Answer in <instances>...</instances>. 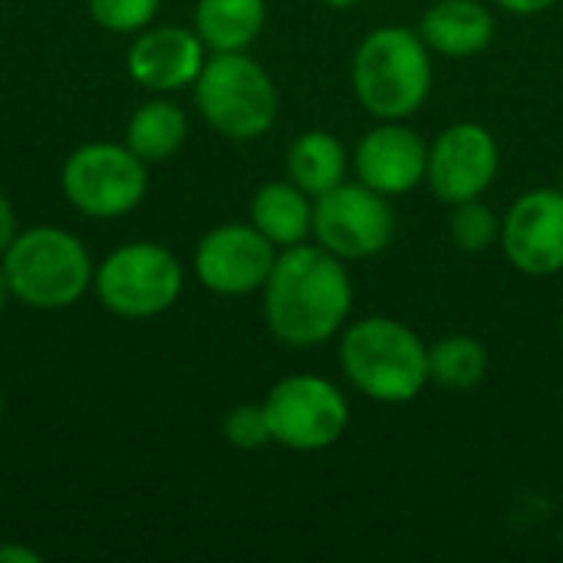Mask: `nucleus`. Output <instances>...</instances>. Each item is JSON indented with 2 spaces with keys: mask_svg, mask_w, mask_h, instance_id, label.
<instances>
[{
  "mask_svg": "<svg viewBox=\"0 0 563 563\" xmlns=\"http://www.w3.org/2000/svg\"><path fill=\"white\" fill-rule=\"evenodd\" d=\"M10 300H13V294H10V284H7V274H3V267H0V313L10 307Z\"/></svg>",
  "mask_w": 563,
  "mask_h": 563,
  "instance_id": "27",
  "label": "nucleus"
},
{
  "mask_svg": "<svg viewBox=\"0 0 563 563\" xmlns=\"http://www.w3.org/2000/svg\"><path fill=\"white\" fill-rule=\"evenodd\" d=\"M350 79L360 106L379 119L416 115L432 92V49L409 26L369 30L350 63Z\"/></svg>",
  "mask_w": 563,
  "mask_h": 563,
  "instance_id": "3",
  "label": "nucleus"
},
{
  "mask_svg": "<svg viewBox=\"0 0 563 563\" xmlns=\"http://www.w3.org/2000/svg\"><path fill=\"white\" fill-rule=\"evenodd\" d=\"M59 188L86 218H125L148 191V165L125 142H86L63 162Z\"/></svg>",
  "mask_w": 563,
  "mask_h": 563,
  "instance_id": "7",
  "label": "nucleus"
},
{
  "mask_svg": "<svg viewBox=\"0 0 563 563\" xmlns=\"http://www.w3.org/2000/svg\"><path fill=\"white\" fill-rule=\"evenodd\" d=\"M20 231H16V214H13V205L7 201V195L0 191V257L7 254V247L13 244V238H16Z\"/></svg>",
  "mask_w": 563,
  "mask_h": 563,
  "instance_id": "24",
  "label": "nucleus"
},
{
  "mask_svg": "<svg viewBox=\"0 0 563 563\" xmlns=\"http://www.w3.org/2000/svg\"><path fill=\"white\" fill-rule=\"evenodd\" d=\"M558 188H561V191H563V168H561V185H558Z\"/></svg>",
  "mask_w": 563,
  "mask_h": 563,
  "instance_id": "30",
  "label": "nucleus"
},
{
  "mask_svg": "<svg viewBox=\"0 0 563 563\" xmlns=\"http://www.w3.org/2000/svg\"><path fill=\"white\" fill-rule=\"evenodd\" d=\"M356 181L386 198L416 191L426 181L429 142L406 125V119H379L353 152Z\"/></svg>",
  "mask_w": 563,
  "mask_h": 563,
  "instance_id": "13",
  "label": "nucleus"
},
{
  "mask_svg": "<svg viewBox=\"0 0 563 563\" xmlns=\"http://www.w3.org/2000/svg\"><path fill=\"white\" fill-rule=\"evenodd\" d=\"M449 238L459 251L465 254H482L495 244H501V218L482 201H462L452 205V218H449Z\"/></svg>",
  "mask_w": 563,
  "mask_h": 563,
  "instance_id": "21",
  "label": "nucleus"
},
{
  "mask_svg": "<svg viewBox=\"0 0 563 563\" xmlns=\"http://www.w3.org/2000/svg\"><path fill=\"white\" fill-rule=\"evenodd\" d=\"M561 340H563V317H561Z\"/></svg>",
  "mask_w": 563,
  "mask_h": 563,
  "instance_id": "31",
  "label": "nucleus"
},
{
  "mask_svg": "<svg viewBox=\"0 0 563 563\" xmlns=\"http://www.w3.org/2000/svg\"><path fill=\"white\" fill-rule=\"evenodd\" d=\"M271 439L290 452H323L350 429V402L336 383L317 373H294L264 396Z\"/></svg>",
  "mask_w": 563,
  "mask_h": 563,
  "instance_id": "8",
  "label": "nucleus"
},
{
  "mask_svg": "<svg viewBox=\"0 0 563 563\" xmlns=\"http://www.w3.org/2000/svg\"><path fill=\"white\" fill-rule=\"evenodd\" d=\"M419 36L432 53L465 59L495 40V13L482 0H435L419 20Z\"/></svg>",
  "mask_w": 563,
  "mask_h": 563,
  "instance_id": "15",
  "label": "nucleus"
},
{
  "mask_svg": "<svg viewBox=\"0 0 563 563\" xmlns=\"http://www.w3.org/2000/svg\"><path fill=\"white\" fill-rule=\"evenodd\" d=\"M340 369L373 402H412L429 386V346L393 317H363L340 333Z\"/></svg>",
  "mask_w": 563,
  "mask_h": 563,
  "instance_id": "2",
  "label": "nucleus"
},
{
  "mask_svg": "<svg viewBox=\"0 0 563 563\" xmlns=\"http://www.w3.org/2000/svg\"><path fill=\"white\" fill-rule=\"evenodd\" d=\"M92 290L109 313L125 320H152L178 303L185 271L165 244L132 241L102 257Z\"/></svg>",
  "mask_w": 563,
  "mask_h": 563,
  "instance_id": "6",
  "label": "nucleus"
},
{
  "mask_svg": "<svg viewBox=\"0 0 563 563\" xmlns=\"http://www.w3.org/2000/svg\"><path fill=\"white\" fill-rule=\"evenodd\" d=\"M162 0H86L89 16L109 33H139L152 26Z\"/></svg>",
  "mask_w": 563,
  "mask_h": 563,
  "instance_id": "22",
  "label": "nucleus"
},
{
  "mask_svg": "<svg viewBox=\"0 0 563 563\" xmlns=\"http://www.w3.org/2000/svg\"><path fill=\"white\" fill-rule=\"evenodd\" d=\"M0 419H3V393H0Z\"/></svg>",
  "mask_w": 563,
  "mask_h": 563,
  "instance_id": "29",
  "label": "nucleus"
},
{
  "mask_svg": "<svg viewBox=\"0 0 563 563\" xmlns=\"http://www.w3.org/2000/svg\"><path fill=\"white\" fill-rule=\"evenodd\" d=\"M396 238V211L363 181H343L313 198V241L340 261H369Z\"/></svg>",
  "mask_w": 563,
  "mask_h": 563,
  "instance_id": "9",
  "label": "nucleus"
},
{
  "mask_svg": "<svg viewBox=\"0 0 563 563\" xmlns=\"http://www.w3.org/2000/svg\"><path fill=\"white\" fill-rule=\"evenodd\" d=\"M267 23V0H198L195 33L211 53L247 49Z\"/></svg>",
  "mask_w": 563,
  "mask_h": 563,
  "instance_id": "17",
  "label": "nucleus"
},
{
  "mask_svg": "<svg viewBox=\"0 0 563 563\" xmlns=\"http://www.w3.org/2000/svg\"><path fill=\"white\" fill-rule=\"evenodd\" d=\"M205 59H208V46L201 43L195 26L165 23L135 33L125 56V69L142 89L155 96H168L195 86L198 73L205 69Z\"/></svg>",
  "mask_w": 563,
  "mask_h": 563,
  "instance_id": "14",
  "label": "nucleus"
},
{
  "mask_svg": "<svg viewBox=\"0 0 563 563\" xmlns=\"http://www.w3.org/2000/svg\"><path fill=\"white\" fill-rule=\"evenodd\" d=\"M188 139V115L178 102L165 99V96H152L148 102H142L125 125V145L145 162H165L172 158Z\"/></svg>",
  "mask_w": 563,
  "mask_h": 563,
  "instance_id": "19",
  "label": "nucleus"
},
{
  "mask_svg": "<svg viewBox=\"0 0 563 563\" xmlns=\"http://www.w3.org/2000/svg\"><path fill=\"white\" fill-rule=\"evenodd\" d=\"M277 247L247 221H231L211 228L195 247V277L205 290L218 297L261 294L267 274L277 261Z\"/></svg>",
  "mask_w": 563,
  "mask_h": 563,
  "instance_id": "10",
  "label": "nucleus"
},
{
  "mask_svg": "<svg viewBox=\"0 0 563 563\" xmlns=\"http://www.w3.org/2000/svg\"><path fill=\"white\" fill-rule=\"evenodd\" d=\"M501 251L528 277L563 271V191H525L501 218Z\"/></svg>",
  "mask_w": 563,
  "mask_h": 563,
  "instance_id": "12",
  "label": "nucleus"
},
{
  "mask_svg": "<svg viewBox=\"0 0 563 563\" xmlns=\"http://www.w3.org/2000/svg\"><path fill=\"white\" fill-rule=\"evenodd\" d=\"M191 89L198 115L218 135L234 142H251L271 132L280 109L271 73L247 56V49L211 53Z\"/></svg>",
  "mask_w": 563,
  "mask_h": 563,
  "instance_id": "5",
  "label": "nucleus"
},
{
  "mask_svg": "<svg viewBox=\"0 0 563 563\" xmlns=\"http://www.w3.org/2000/svg\"><path fill=\"white\" fill-rule=\"evenodd\" d=\"M501 10H508L511 16H538V13H544V10H551L554 3H561V0H495Z\"/></svg>",
  "mask_w": 563,
  "mask_h": 563,
  "instance_id": "25",
  "label": "nucleus"
},
{
  "mask_svg": "<svg viewBox=\"0 0 563 563\" xmlns=\"http://www.w3.org/2000/svg\"><path fill=\"white\" fill-rule=\"evenodd\" d=\"M251 224L277 247L303 244L313 234V198L287 181H267L251 198Z\"/></svg>",
  "mask_w": 563,
  "mask_h": 563,
  "instance_id": "16",
  "label": "nucleus"
},
{
  "mask_svg": "<svg viewBox=\"0 0 563 563\" xmlns=\"http://www.w3.org/2000/svg\"><path fill=\"white\" fill-rule=\"evenodd\" d=\"M488 373V350L468 333L442 336L429 346V383L449 393L475 389Z\"/></svg>",
  "mask_w": 563,
  "mask_h": 563,
  "instance_id": "20",
  "label": "nucleus"
},
{
  "mask_svg": "<svg viewBox=\"0 0 563 563\" xmlns=\"http://www.w3.org/2000/svg\"><path fill=\"white\" fill-rule=\"evenodd\" d=\"M501 165L495 135L478 122H455L429 145L426 185L442 205H462L482 198Z\"/></svg>",
  "mask_w": 563,
  "mask_h": 563,
  "instance_id": "11",
  "label": "nucleus"
},
{
  "mask_svg": "<svg viewBox=\"0 0 563 563\" xmlns=\"http://www.w3.org/2000/svg\"><path fill=\"white\" fill-rule=\"evenodd\" d=\"M13 300L33 310L73 307L96 277L86 244L66 228H26L0 257Z\"/></svg>",
  "mask_w": 563,
  "mask_h": 563,
  "instance_id": "4",
  "label": "nucleus"
},
{
  "mask_svg": "<svg viewBox=\"0 0 563 563\" xmlns=\"http://www.w3.org/2000/svg\"><path fill=\"white\" fill-rule=\"evenodd\" d=\"M264 323L274 340L310 350L343 333L353 310V280L346 261L320 244L284 247L261 287Z\"/></svg>",
  "mask_w": 563,
  "mask_h": 563,
  "instance_id": "1",
  "label": "nucleus"
},
{
  "mask_svg": "<svg viewBox=\"0 0 563 563\" xmlns=\"http://www.w3.org/2000/svg\"><path fill=\"white\" fill-rule=\"evenodd\" d=\"M221 432L228 439V445L241 449V452H257L264 445H271V426H267V412H264V402H241L234 406L224 422H221Z\"/></svg>",
  "mask_w": 563,
  "mask_h": 563,
  "instance_id": "23",
  "label": "nucleus"
},
{
  "mask_svg": "<svg viewBox=\"0 0 563 563\" xmlns=\"http://www.w3.org/2000/svg\"><path fill=\"white\" fill-rule=\"evenodd\" d=\"M43 558L23 544H0V563H40Z\"/></svg>",
  "mask_w": 563,
  "mask_h": 563,
  "instance_id": "26",
  "label": "nucleus"
},
{
  "mask_svg": "<svg viewBox=\"0 0 563 563\" xmlns=\"http://www.w3.org/2000/svg\"><path fill=\"white\" fill-rule=\"evenodd\" d=\"M346 168H350V152L333 132L323 129L300 132L287 148V178L297 188H303L310 198L343 185Z\"/></svg>",
  "mask_w": 563,
  "mask_h": 563,
  "instance_id": "18",
  "label": "nucleus"
},
{
  "mask_svg": "<svg viewBox=\"0 0 563 563\" xmlns=\"http://www.w3.org/2000/svg\"><path fill=\"white\" fill-rule=\"evenodd\" d=\"M320 3H327L330 10H353L360 0H320Z\"/></svg>",
  "mask_w": 563,
  "mask_h": 563,
  "instance_id": "28",
  "label": "nucleus"
}]
</instances>
